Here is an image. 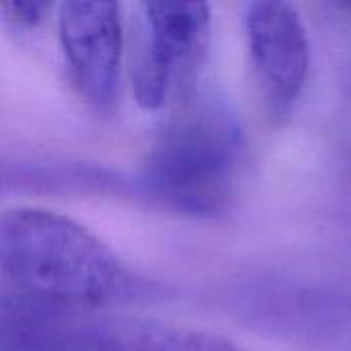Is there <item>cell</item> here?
<instances>
[{"instance_id": "9c48e42d", "label": "cell", "mask_w": 351, "mask_h": 351, "mask_svg": "<svg viewBox=\"0 0 351 351\" xmlns=\"http://www.w3.org/2000/svg\"><path fill=\"white\" fill-rule=\"evenodd\" d=\"M2 10L6 14V19L19 27V29H31L37 27L45 14L51 10L49 2H41V0H25V2H4Z\"/></svg>"}, {"instance_id": "277c9868", "label": "cell", "mask_w": 351, "mask_h": 351, "mask_svg": "<svg viewBox=\"0 0 351 351\" xmlns=\"http://www.w3.org/2000/svg\"><path fill=\"white\" fill-rule=\"evenodd\" d=\"M234 315L255 331L311 351H351V286L265 280L228 294Z\"/></svg>"}, {"instance_id": "5b68a950", "label": "cell", "mask_w": 351, "mask_h": 351, "mask_svg": "<svg viewBox=\"0 0 351 351\" xmlns=\"http://www.w3.org/2000/svg\"><path fill=\"white\" fill-rule=\"evenodd\" d=\"M142 41L134 66L140 107L160 109L195 80L206 62L212 16L204 2H142Z\"/></svg>"}, {"instance_id": "7a4b0ae2", "label": "cell", "mask_w": 351, "mask_h": 351, "mask_svg": "<svg viewBox=\"0 0 351 351\" xmlns=\"http://www.w3.org/2000/svg\"><path fill=\"white\" fill-rule=\"evenodd\" d=\"M245 134L216 93L185 99L165 123L136 177L138 193L189 216L224 214L239 195Z\"/></svg>"}, {"instance_id": "3957f363", "label": "cell", "mask_w": 351, "mask_h": 351, "mask_svg": "<svg viewBox=\"0 0 351 351\" xmlns=\"http://www.w3.org/2000/svg\"><path fill=\"white\" fill-rule=\"evenodd\" d=\"M0 351H243L232 341L154 319L2 298Z\"/></svg>"}, {"instance_id": "8992f818", "label": "cell", "mask_w": 351, "mask_h": 351, "mask_svg": "<svg viewBox=\"0 0 351 351\" xmlns=\"http://www.w3.org/2000/svg\"><path fill=\"white\" fill-rule=\"evenodd\" d=\"M58 33L78 95L99 113H111L121 88L123 19L117 2L60 4Z\"/></svg>"}, {"instance_id": "ba28073f", "label": "cell", "mask_w": 351, "mask_h": 351, "mask_svg": "<svg viewBox=\"0 0 351 351\" xmlns=\"http://www.w3.org/2000/svg\"><path fill=\"white\" fill-rule=\"evenodd\" d=\"M6 185L14 183L16 189H43V191H82V193H138L136 179L128 181L121 175L90 167V165H70V162H19L14 167V177H4Z\"/></svg>"}, {"instance_id": "6da1fadb", "label": "cell", "mask_w": 351, "mask_h": 351, "mask_svg": "<svg viewBox=\"0 0 351 351\" xmlns=\"http://www.w3.org/2000/svg\"><path fill=\"white\" fill-rule=\"evenodd\" d=\"M0 276L4 296L60 308H101L167 294L90 230L41 208L2 214Z\"/></svg>"}, {"instance_id": "52a82bcc", "label": "cell", "mask_w": 351, "mask_h": 351, "mask_svg": "<svg viewBox=\"0 0 351 351\" xmlns=\"http://www.w3.org/2000/svg\"><path fill=\"white\" fill-rule=\"evenodd\" d=\"M249 60L267 103L286 113L300 99L308 68L311 43L298 10L282 0L251 2L245 10Z\"/></svg>"}]
</instances>
